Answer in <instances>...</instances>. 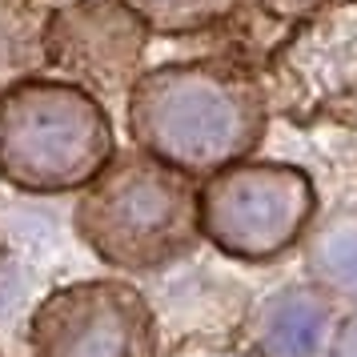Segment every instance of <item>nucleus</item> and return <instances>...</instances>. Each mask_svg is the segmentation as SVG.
<instances>
[{
	"mask_svg": "<svg viewBox=\"0 0 357 357\" xmlns=\"http://www.w3.org/2000/svg\"><path fill=\"white\" fill-rule=\"evenodd\" d=\"M269 121L261 73L225 56L145 68L125 93L132 145L197 181L253 157Z\"/></svg>",
	"mask_w": 357,
	"mask_h": 357,
	"instance_id": "nucleus-1",
	"label": "nucleus"
},
{
	"mask_svg": "<svg viewBox=\"0 0 357 357\" xmlns=\"http://www.w3.org/2000/svg\"><path fill=\"white\" fill-rule=\"evenodd\" d=\"M73 225L93 257L116 273H161L201 249V181L149 157L116 149L97 177L77 189Z\"/></svg>",
	"mask_w": 357,
	"mask_h": 357,
	"instance_id": "nucleus-2",
	"label": "nucleus"
},
{
	"mask_svg": "<svg viewBox=\"0 0 357 357\" xmlns=\"http://www.w3.org/2000/svg\"><path fill=\"white\" fill-rule=\"evenodd\" d=\"M116 153L109 105L65 77H29L0 93V181L17 193L73 197Z\"/></svg>",
	"mask_w": 357,
	"mask_h": 357,
	"instance_id": "nucleus-3",
	"label": "nucleus"
},
{
	"mask_svg": "<svg viewBox=\"0 0 357 357\" xmlns=\"http://www.w3.org/2000/svg\"><path fill=\"white\" fill-rule=\"evenodd\" d=\"M317 185L305 169L257 153L201 177V237L241 265H269L305 237Z\"/></svg>",
	"mask_w": 357,
	"mask_h": 357,
	"instance_id": "nucleus-4",
	"label": "nucleus"
},
{
	"mask_svg": "<svg viewBox=\"0 0 357 357\" xmlns=\"http://www.w3.org/2000/svg\"><path fill=\"white\" fill-rule=\"evenodd\" d=\"M269 113L317 129L357 125V0H329L289 24L257 68Z\"/></svg>",
	"mask_w": 357,
	"mask_h": 357,
	"instance_id": "nucleus-5",
	"label": "nucleus"
},
{
	"mask_svg": "<svg viewBox=\"0 0 357 357\" xmlns=\"http://www.w3.org/2000/svg\"><path fill=\"white\" fill-rule=\"evenodd\" d=\"M33 357H157L161 325L145 293L121 277L49 289L29 317Z\"/></svg>",
	"mask_w": 357,
	"mask_h": 357,
	"instance_id": "nucleus-6",
	"label": "nucleus"
},
{
	"mask_svg": "<svg viewBox=\"0 0 357 357\" xmlns=\"http://www.w3.org/2000/svg\"><path fill=\"white\" fill-rule=\"evenodd\" d=\"M149 33L125 0H56L49 4V73L97 100H125L145 73Z\"/></svg>",
	"mask_w": 357,
	"mask_h": 357,
	"instance_id": "nucleus-7",
	"label": "nucleus"
},
{
	"mask_svg": "<svg viewBox=\"0 0 357 357\" xmlns=\"http://www.w3.org/2000/svg\"><path fill=\"white\" fill-rule=\"evenodd\" d=\"M49 0H0V93L49 73Z\"/></svg>",
	"mask_w": 357,
	"mask_h": 357,
	"instance_id": "nucleus-8",
	"label": "nucleus"
},
{
	"mask_svg": "<svg viewBox=\"0 0 357 357\" xmlns=\"http://www.w3.org/2000/svg\"><path fill=\"white\" fill-rule=\"evenodd\" d=\"M153 36L213 33L241 13V0H125Z\"/></svg>",
	"mask_w": 357,
	"mask_h": 357,
	"instance_id": "nucleus-9",
	"label": "nucleus"
},
{
	"mask_svg": "<svg viewBox=\"0 0 357 357\" xmlns=\"http://www.w3.org/2000/svg\"><path fill=\"white\" fill-rule=\"evenodd\" d=\"M321 4H329V0H241V8H253L265 20H277L285 29L297 24V20H305L309 13H317Z\"/></svg>",
	"mask_w": 357,
	"mask_h": 357,
	"instance_id": "nucleus-10",
	"label": "nucleus"
},
{
	"mask_svg": "<svg viewBox=\"0 0 357 357\" xmlns=\"http://www.w3.org/2000/svg\"><path fill=\"white\" fill-rule=\"evenodd\" d=\"M4 257H8V245H4V229H0V269H4Z\"/></svg>",
	"mask_w": 357,
	"mask_h": 357,
	"instance_id": "nucleus-11",
	"label": "nucleus"
},
{
	"mask_svg": "<svg viewBox=\"0 0 357 357\" xmlns=\"http://www.w3.org/2000/svg\"><path fill=\"white\" fill-rule=\"evenodd\" d=\"M0 357H8V354H4V349H0Z\"/></svg>",
	"mask_w": 357,
	"mask_h": 357,
	"instance_id": "nucleus-12",
	"label": "nucleus"
}]
</instances>
